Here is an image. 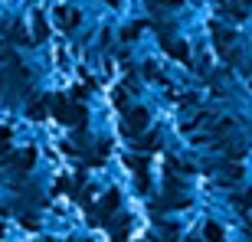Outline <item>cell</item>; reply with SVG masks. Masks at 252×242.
Returning <instances> with one entry per match:
<instances>
[{
    "label": "cell",
    "instance_id": "6da1fadb",
    "mask_svg": "<svg viewBox=\"0 0 252 242\" xmlns=\"http://www.w3.org/2000/svg\"><path fill=\"white\" fill-rule=\"evenodd\" d=\"M144 121H148V115H144V112H134L128 118V131H141V128H144Z\"/></svg>",
    "mask_w": 252,
    "mask_h": 242
},
{
    "label": "cell",
    "instance_id": "7a4b0ae2",
    "mask_svg": "<svg viewBox=\"0 0 252 242\" xmlns=\"http://www.w3.org/2000/svg\"><path fill=\"white\" fill-rule=\"evenodd\" d=\"M206 239H210V242H223V233H220V226L206 223Z\"/></svg>",
    "mask_w": 252,
    "mask_h": 242
}]
</instances>
